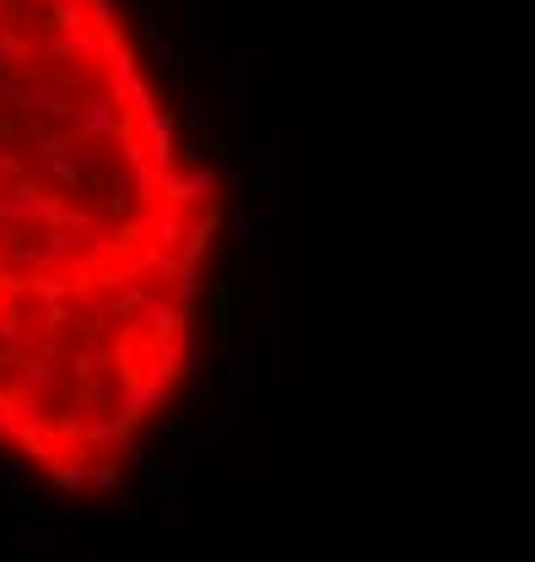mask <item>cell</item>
Returning <instances> with one entry per match:
<instances>
[{
    "instance_id": "cell-1",
    "label": "cell",
    "mask_w": 535,
    "mask_h": 562,
    "mask_svg": "<svg viewBox=\"0 0 535 562\" xmlns=\"http://www.w3.org/2000/svg\"><path fill=\"white\" fill-rule=\"evenodd\" d=\"M200 146H206V109H200V98L190 92V103L179 114V152L190 157V168L200 163Z\"/></svg>"
},
{
    "instance_id": "cell-2",
    "label": "cell",
    "mask_w": 535,
    "mask_h": 562,
    "mask_svg": "<svg viewBox=\"0 0 535 562\" xmlns=\"http://www.w3.org/2000/svg\"><path fill=\"white\" fill-rule=\"evenodd\" d=\"M119 103H109V92H103V98H92V103H82V109H76V136H103V130H114L119 125Z\"/></svg>"
},
{
    "instance_id": "cell-3",
    "label": "cell",
    "mask_w": 535,
    "mask_h": 562,
    "mask_svg": "<svg viewBox=\"0 0 535 562\" xmlns=\"http://www.w3.org/2000/svg\"><path fill=\"white\" fill-rule=\"evenodd\" d=\"M238 244H260V238L265 233H271V222H265V217H254V211H238Z\"/></svg>"
},
{
    "instance_id": "cell-4",
    "label": "cell",
    "mask_w": 535,
    "mask_h": 562,
    "mask_svg": "<svg viewBox=\"0 0 535 562\" xmlns=\"http://www.w3.org/2000/svg\"><path fill=\"white\" fill-rule=\"evenodd\" d=\"M87 6H92V28L114 33V0H87Z\"/></svg>"
},
{
    "instance_id": "cell-5",
    "label": "cell",
    "mask_w": 535,
    "mask_h": 562,
    "mask_svg": "<svg viewBox=\"0 0 535 562\" xmlns=\"http://www.w3.org/2000/svg\"><path fill=\"white\" fill-rule=\"evenodd\" d=\"M65 6H76V0H65Z\"/></svg>"
}]
</instances>
